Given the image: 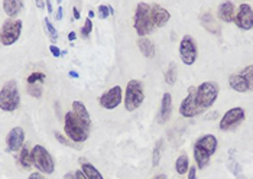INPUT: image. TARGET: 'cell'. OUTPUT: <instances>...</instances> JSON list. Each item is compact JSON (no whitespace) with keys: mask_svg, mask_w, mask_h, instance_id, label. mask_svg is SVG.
<instances>
[{"mask_svg":"<svg viewBox=\"0 0 253 179\" xmlns=\"http://www.w3.org/2000/svg\"><path fill=\"white\" fill-rule=\"evenodd\" d=\"M64 132L67 135V138L77 143V144H81L84 143L85 140L88 139L90 136V129H87L78 117L73 113V111H68L65 113V117H64Z\"/></svg>","mask_w":253,"mask_h":179,"instance_id":"cell-2","label":"cell"},{"mask_svg":"<svg viewBox=\"0 0 253 179\" xmlns=\"http://www.w3.org/2000/svg\"><path fill=\"white\" fill-rule=\"evenodd\" d=\"M98 16H100L101 19H107V18L110 16V12H109L107 4H100V6H98Z\"/></svg>","mask_w":253,"mask_h":179,"instance_id":"cell-34","label":"cell"},{"mask_svg":"<svg viewBox=\"0 0 253 179\" xmlns=\"http://www.w3.org/2000/svg\"><path fill=\"white\" fill-rule=\"evenodd\" d=\"M73 15H74V19L76 20H78L80 18H81V13H80V10H78L77 6H74V7H73Z\"/></svg>","mask_w":253,"mask_h":179,"instance_id":"cell-38","label":"cell"},{"mask_svg":"<svg viewBox=\"0 0 253 179\" xmlns=\"http://www.w3.org/2000/svg\"><path fill=\"white\" fill-rule=\"evenodd\" d=\"M23 1L22 0H4L3 1V10L7 15L9 19L16 18L20 13V10L23 9Z\"/></svg>","mask_w":253,"mask_h":179,"instance_id":"cell-19","label":"cell"},{"mask_svg":"<svg viewBox=\"0 0 253 179\" xmlns=\"http://www.w3.org/2000/svg\"><path fill=\"white\" fill-rule=\"evenodd\" d=\"M133 28L140 38H146L154 29L155 25L151 18V4L148 3H139L135 9V18H133Z\"/></svg>","mask_w":253,"mask_h":179,"instance_id":"cell-4","label":"cell"},{"mask_svg":"<svg viewBox=\"0 0 253 179\" xmlns=\"http://www.w3.org/2000/svg\"><path fill=\"white\" fill-rule=\"evenodd\" d=\"M246 80H248V82L251 84V85H253V67L252 65H249V67H246L242 72H240Z\"/></svg>","mask_w":253,"mask_h":179,"instance_id":"cell-33","label":"cell"},{"mask_svg":"<svg viewBox=\"0 0 253 179\" xmlns=\"http://www.w3.org/2000/svg\"><path fill=\"white\" fill-rule=\"evenodd\" d=\"M218 85L213 81H204L201 82L197 88H195V99L198 106L206 111L207 108H210L215 103V100L218 97Z\"/></svg>","mask_w":253,"mask_h":179,"instance_id":"cell-6","label":"cell"},{"mask_svg":"<svg viewBox=\"0 0 253 179\" xmlns=\"http://www.w3.org/2000/svg\"><path fill=\"white\" fill-rule=\"evenodd\" d=\"M187 174H188V179H197V166H190Z\"/></svg>","mask_w":253,"mask_h":179,"instance_id":"cell-36","label":"cell"},{"mask_svg":"<svg viewBox=\"0 0 253 179\" xmlns=\"http://www.w3.org/2000/svg\"><path fill=\"white\" fill-rule=\"evenodd\" d=\"M218 18L226 23H233L234 4L232 1H224L218 6Z\"/></svg>","mask_w":253,"mask_h":179,"instance_id":"cell-20","label":"cell"},{"mask_svg":"<svg viewBox=\"0 0 253 179\" xmlns=\"http://www.w3.org/2000/svg\"><path fill=\"white\" fill-rule=\"evenodd\" d=\"M54 136H55V139L58 140L59 143H62L64 146H71V147H76V149H80V144H77V143H74V142H71L70 139H67V138H64L61 133H58V132H55L54 133Z\"/></svg>","mask_w":253,"mask_h":179,"instance_id":"cell-31","label":"cell"},{"mask_svg":"<svg viewBox=\"0 0 253 179\" xmlns=\"http://www.w3.org/2000/svg\"><path fill=\"white\" fill-rule=\"evenodd\" d=\"M62 19V7L59 6L58 7V13H57V20Z\"/></svg>","mask_w":253,"mask_h":179,"instance_id":"cell-43","label":"cell"},{"mask_svg":"<svg viewBox=\"0 0 253 179\" xmlns=\"http://www.w3.org/2000/svg\"><path fill=\"white\" fill-rule=\"evenodd\" d=\"M154 179H167V177H165V175H158V177H155Z\"/></svg>","mask_w":253,"mask_h":179,"instance_id":"cell-48","label":"cell"},{"mask_svg":"<svg viewBox=\"0 0 253 179\" xmlns=\"http://www.w3.org/2000/svg\"><path fill=\"white\" fill-rule=\"evenodd\" d=\"M195 88L197 87H190L188 96L182 100L181 104H179V114L182 117L193 119L195 116H200L201 113H204V110L198 106L197 99H195Z\"/></svg>","mask_w":253,"mask_h":179,"instance_id":"cell-10","label":"cell"},{"mask_svg":"<svg viewBox=\"0 0 253 179\" xmlns=\"http://www.w3.org/2000/svg\"><path fill=\"white\" fill-rule=\"evenodd\" d=\"M28 179H46L45 178V175L43 174H39V172H34V174H31Z\"/></svg>","mask_w":253,"mask_h":179,"instance_id":"cell-37","label":"cell"},{"mask_svg":"<svg viewBox=\"0 0 253 179\" xmlns=\"http://www.w3.org/2000/svg\"><path fill=\"white\" fill-rule=\"evenodd\" d=\"M94 15H96V13H94L93 10H90V12H88V19H91V18H94Z\"/></svg>","mask_w":253,"mask_h":179,"instance_id":"cell-47","label":"cell"},{"mask_svg":"<svg viewBox=\"0 0 253 179\" xmlns=\"http://www.w3.org/2000/svg\"><path fill=\"white\" fill-rule=\"evenodd\" d=\"M217 144L218 142L214 135H204L197 139L194 144V159L198 169H204L210 163L211 156L217 150Z\"/></svg>","mask_w":253,"mask_h":179,"instance_id":"cell-1","label":"cell"},{"mask_svg":"<svg viewBox=\"0 0 253 179\" xmlns=\"http://www.w3.org/2000/svg\"><path fill=\"white\" fill-rule=\"evenodd\" d=\"M188 168H190V158L187 153L178 156V159L175 162V171L178 175H185L188 172Z\"/></svg>","mask_w":253,"mask_h":179,"instance_id":"cell-24","label":"cell"},{"mask_svg":"<svg viewBox=\"0 0 253 179\" xmlns=\"http://www.w3.org/2000/svg\"><path fill=\"white\" fill-rule=\"evenodd\" d=\"M23 29V22L19 19H7L0 31V42L4 46L13 45L16 40L19 39L20 34Z\"/></svg>","mask_w":253,"mask_h":179,"instance_id":"cell-8","label":"cell"},{"mask_svg":"<svg viewBox=\"0 0 253 179\" xmlns=\"http://www.w3.org/2000/svg\"><path fill=\"white\" fill-rule=\"evenodd\" d=\"M74 174H76V179H87V178H85V175L83 174V171H81V169L76 171Z\"/></svg>","mask_w":253,"mask_h":179,"instance_id":"cell-39","label":"cell"},{"mask_svg":"<svg viewBox=\"0 0 253 179\" xmlns=\"http://www.w3.org/2000/svg\"><path fill=\"white\" fill-rule=\"evenodd\" d=\"M49 52H51L52 57H55V58H59V57H61V51H59L58 46H55V45H51V46H49Z\"/></svg>","mask_w":253,"mask_h":179,"instance_id":"cell-35","label":"cell"},{"mask_svg":"<svg viewBox=\"0 0 253 179\" xmlns=\"http://www.w3.org/2000/svg\"><path fill=\"white\" fill-rule=\"evenodd\" d=\"M81 171H83V174L85 175V178L87 179H104L97 168L93 166V165L88 163V162H83V163H81Z\"/></svg>","mask_w":253,"mask_h":179,"instance_id":"cell-23","label":"cell"},{"mask_svg":"<svg viewBox=\"0 0 253 179\" xmlns=\"http://www.w3.org/2000/svg\"><path fill=\"white\" fill-rule=\"evenodd\" d=\"M176 75H178V71H176V65L175 62H171L168 65V70L165 72V81L168 85H174L176 82Z\"/></svg>","mask_w":253,"mask_h":179,"instance_id":"cell-25","label":"cell"},{"mask_svg":"<svg viewBox=\"0 0 253 179\" xmlns=\"http://www.w3.org/2000/svg\"><path fill=\"white\" fill-rule=\"evenodd\" d=\"M32 165L38 169L41 174L52 175L55 171V162L52 159L51 153L42 144H35L31 150Z\"/></svg>","mask_w":253,"mask_h":179,"instance_id":"cell-5","label":"cell"},{"mask_svg":"<svg viewBox=\"0 0 253 179\" xmlns=\"http://www.w3.org/2000/svg\"><path fill=\"white\" fill-rule=\"evenodd\" d=\"M122 100H123L122 87H120V85H115V87H112L109 91H106L104 94L100 96L98 104H100L103 108H106V110H115V108H117V107L122 104Z\"/></svg>","mask_w":253,"mask_h":179,"instance_id":"cell-12","label":"cell"},{"mask_svg":"<svg viewBox=\"0 0 253 179\" xmlns=\"http://www.w3.org/2000/svg\"><path fill=\"white\" fill-rule=\"evenodd\" d=\"M0 45H1V42H0Z\"/></svg>","mask_w":253,"mask_h":179,"instance_id":"cell-49","label":"cell"},{"mask_svg":"<svg viewBox=\"0 0 253 179\" xmlns=\"http://www.w3.org/2000/svg\"><path fill=\"white\" fill-rule=\"evenodd\" d=\"M93 32V22H91V19H85V22H84V26L81 28V36L83 38H88V35Z\"/></svg>","mask_w":253,"mask_h":179,"instance_id":"cell-32","label":"cell"},{"mask_svg":"<svg viewBox=\"0 0 253 179\" xmlns=\"http://www.w3.org/2000/svg\"><path fill=\"white\" fill-rule=\"evenodd\" d=\"M45 6H46V9H48V13H52V4H51V1H49V0H46V1H45Z\"/></svg>","mask_w":253,"mask_h":179,"instance_id":"cell-41","label":"cell"},{"mask_svg":"<svg viewBox=\"0 0 253 179\" xmlns=\"http://www.w3.org/2000/svg\"><path fill=\"white\" fill-rule=\"evenodd\" d=\"M201 25H203L204 29H207L209 32H211L213 35H220V32H221L218 23H215L214 18H213V15L210 12L201 15Z\"/></svg>","mask_w":253,"mask_h":179,"instance_id":"cell-22","label":"cell"},{"mask_svg":"<svg viewBox=\"0 0 253 179\" xmlns=\"http://www.w3.org/2000/svg\"><path fill=\"white\" fill-rule=\"evenodd\" d=\"M73 113L76 114L78 117V120L87 127V129H91V126H93V121H91V116H90V113H88V110H87V107H85V104L83 103V101H73Z\"/></svg>","mask_w":253,"mask_h":179,"instance_id":"cell-17","label":"cell"},{"mask_svg":"<svg viewBox=\"0 0 253 179\" xmlns=\"http://www.w3.org/2000/svg\"><path fill=\"white\" fill-rule=\"evenodd\" d=\"M162 146H164V143H162V140H159V142L155 144V149H154V153H152V165H154L155 168L159 165V162H161V156H162Z\"/></svg>","mask_w":253,"mask_h":179,"instance_id":"cell-28","label":"cell"},{"mask_svg":"<svg viewBox=\"0 0 253 179\" xmlns=\"http://www.w3.org/2000/svg\"><path fill=\"white\" fill-rule=\"evenodd\" d=\"M6 146L9 152H20L25 146V130L19 126L12 127L6 136Z\"/></svg>","mask_w":253,"mask_h":179,"instance_id":"cell-14","label":"cell"},{"mask_svg":"<svg viewBox=\"0 0 253 179\" xmlns=\"http://www.w3.org/2000/svg\"><path fill=\"white\" fill-rule=\"evenodd\" d=\"M236 26L242 31H251L253 28V10L249 3H242L234 12V20Z\"/></svg>","mask_w":253,"mask_h":179,"instance_id":"cell-11","label":"cell"},{"mask_svg":"<svg viewBox=\"0 0 253 179\" xmlns=\"http://www.w3.org/2000/svg\"><path fill=\"white\" fill-rule=\"evenodd\" d=\"M45 29H46V32H48V35H49L51 39L55 40L58 38V32H57L55 26L51 23V20L49 19H45Z\"/></svg>","mask_w":253,"mask_h":179,"instance_id":"cell-30","label":"cell"},{"mask_svg":"<svg viewBox=\"0 0 253 179\" xmlns=\"http://www.w3.org/2000/svg\"><path fill=\"white\" fill-rule=\"evenodd\" d=\"M229 85L232 87V90L237 93H249L253 90V85H251L248 80L242 75V74H233L229 77Z\"/></svg>","mask_w":253,"mask_h":179,"instance_id":"cell-18","label":"cell"},{"mask_svg":"<svg viewBox=\"0 0 253 179\" xmlns=\"http://www.w3.org/2000/svg\"><path fill=\"white\" fill-rule=\"evenodd\" d=\"M107 7H109V12H110V15H115V9H113L110 4H107Z\"/></svg>","mask_w":253,"mask_h":179,"instance_id":"cell-46","label":"cell"},{"mask_svg":"<svg viewBox=\"0 0 253 179\" xmlns=\"http://www.w3.org/2000/svg\"><path fill=\"white\" fill-rule=\"evenodd\" d=\"M20 94L18 82L13 80L7 81L0 90V110L6 113H13L19 108Z\"/></svg>","mask_w":253,"mask_h":179,"instance_id":"cell-3","label":"cell"},{"mask_svg":"<svg viewBox=\"0 0 253 179\" xmlns=\"http://www.w3.org/2000/svg\"><path fill=\"white\" fill-rule=\"evenodd\" d=\"M172 97L169 93H165L162 96L161 100V106H159V110H158V114H156V121L159 124H165L168 120L171 119V114H172Z\"/></svg>","mask_w":253,"mask_h":179,"instance_id":"cell-15","label":"cell"},{"mask_svg":"<svg viewBox=\"0 0 253 179\" xmlns=\"http://www.w3.org/2000/svg\"><path fill=\"white\" fill-rule=\"evenodd\" d=\"M37 6H38L39 9H42V7L45 6V3H43L42 0H37Z\"/></svg>","mask_w":253,"mask_h":179,"instance_id":"cell-45","label":"cell"},{"mask_svg":"<svg viewBox=\"0 0 253 179\" xmlns=\"http://www.w3.org/2000/svg\"><path fill=\"white\" fill-rule=\"evenodd\" d=\"M45 80H46V74L37 71V72H32L26 81H28V85H32V84H42Z\"/></svg>","mask_w":253,"mask_h":179,"instance_id":"cell-27","label":"cell"},{"mask_svg":"<svg viewBox=\"0 0 253 179\" xmlns=\"http://www.w3.org/2000/svg\"><path fill=\"white\" fill-rule=\"evenodd\" d=\"M64 179H76V174L74 172H67L64 175Z\"/></svg>","mask_w":253,"mask_h":179,"instance_id":"cell-40","label":"cell"},{"mask_svg":"<svg viewBox=\"0 0 253 179\" xmlns=\"http://www.w3.org/2000/svg\"><path fill=\"white\" fill-rule=\"evenodd\" d=\"M151 18H152L155 28H164L171 19V15L165 7H162L158 3H154V4H151Z\"/></svg>","mask_w":253,"mask_h":179,"instance_id":"cell-16","label":"cell"},{"mask_svg":"<svg viewBox=\"0 0 253 179\" xmlns=\"http://www.w3.org/2000/svg\"><path fill=\"white\" fill-rule=\"evenodd\" d=\"M19 160H20V165L23 166V168H31L32 166V159H31V150L26 147V146H23L22 147V150H20V156H19Z\"/></svg>","mask_w":253,"mask_h":179,"instance_id":"cell-26","label":"cell"},{"mask_svg":"<svg viewBox=\"0 0 253 179\" xmlns=\"http://www.w3.org/2000/svg\"><path fill=\"white\" fill-rule=\"evenodd\" d=\"M246 117V113L242 107H233L224 113V116L220 120V130H230L236 126H239Z\"/></svg>","mask_w":253,"mask_h":179,"instance_id":"cell-13","label":"cell"},{"mask_svg":"<svg viewBox=\"0 0 253 179\" xmlns=\"http://www.w3.org/2000/svg\"><path fill=\"white\" fill-rule=\"evenodd\" d=\"M179 57H181L182 64L187 67H191L195 64V61L198 58V48H197V43L193 39V36L185 35L181 39V42H179Z\"/></svg>","mask_w":253,"mask_h":179,"instance_id":"cell-9","label":"cell"},{"mask_svg":"<svg viewBox=\"0 0 253 179\" xmlns=\"http://www.w3.org/2000/svg\"><path fill=\"white\" fill-rule=\"evenodd\" d=\"M77 39V34L76 32H70L68 34V40H76Z\"/></svg>","mask_w":253,"mask_h":179,"instance_id":"cell-42","label":"cell"},{"mask_svg":"<svg viewBox=\"0 0 253 179\" xmlns=\"http://www.w3.org/2000/svg\"><path fill=\"white\" fill-rule=\"evenodd\" d=\"M28 94L31 97H35V99H41L42 97V87L41 84H32V85H28Z\"/></svg>","mask_w":253,"mask_h":179,"instance_id":"cell-29","label":"cell"},{"mask_svg":"<svg viewBox=\"0 0 253 179\" xmlns=\"http://www.w3.org/2000/svg\"><path fill=\"white\" fill-rule=\"evenodd\" d=\"M145 101L143 85L139 80H130L125 90V108L127 111L137 110Z\"/></svg>","mask_w":253,"mask_h":179,"instance_id":"cell-7","label":"cell"},{"mask_svg":"<svg viewBox=\"0 0 253 179\" xmlns=\"http://www.w3.org/2000/svg\"><path fill=\"white\" fill-rule=\"evenodd\" d=\"M68 77H71V78H78V74L76 71H70V72H68Z\"/></svg>","mask_w":253,"mask_h":179,"instance_id":"cell-44","label":"cell"},{"mask_svg":"<svg viewBox=\"0 0 253 179\" xmlns=\"http://www.w3.org/2000/svg\"><path fill=\"white\" fill-rule=\"evenodd\" d=\"M139 51L145 58H154L155 57V43L148 38H139L137 39Z\"/></svg>","mask_w":253,"mask_h":179,"instance_id":"cell-21","label":"cell"}]
</instances>
